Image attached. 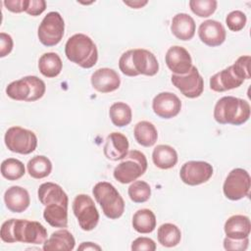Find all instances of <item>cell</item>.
Segmentation results:
<instances>
[{"label":"cell","instance_id":"obj_16","mask_svg":"<svg viewBox=\"0 0 251 251\" xmlns=\"http://www.w3.org/2000/svg\"><path fill=\"white\" fill-rule=\"evenodd\" d=\"M200 40L210 47H217L223 44L226 37L225 26L216 20H207L200 24L198 27Z\"/></svg>","mask_w":251,"mask_h":251},{"label":"cell","instance_id":"obj_19","mask_svg":"<svg viewBox=\"0 0 251 251\" xmlns=\"http://www.w3.org/2000/svg\"><path fill=\"white\" fill-rule=\"evenodd\" d=\"M132 64L139 75L153 76L159 72V63L155 55L147 49H132Z\"/></svg>","mask_w":251,"mask_h":251},{"label":"cell","instance_id":"obj_27","mask_svg":"<svg viewBox=\"0 0 251 251\" xmlns=\"http://www.w3.org/2000/svg\"><path fill=\"white\" fill-rule=\"evenodd\" d=\"M43 218L51 226L67 227L68 206L58 203L46 205L43 211Z\"/></svg>","mask_w":251,"mask_h":251},{"label":"cell","instance_id":"obj_10","mask_svg":"<svg viewBox=\"0 0 251 251\" xmlns=\"http://www.w3.org/2000/svg\"><path fill=\"white\" fill-rule=\"evenodd\" d=\"M250 187L251 178L249 173L244 169L235 168L226 176L223 185V191L227 199L236 201L248 196Z\"/></svg>","mask_w":251,"mask_h":251},{"label":"cell","instance_id":"obj_43","mask_svg":"<svg viewBox=\"0 0 251 251\" xmlns=\"http://www.w3.org/2000/svg\"><path fill=\"white\" fill-rule=\"evenodd\" d=\"M78 250H101V246H99L98 244L96 243H93V242H90V241H87V242H82L78 248Z\"/></svg>","mask_w":251,"mask_h":251},{"label":"cell","instance_id":"obj_13","mask_svg":"<svg viewBox=\"0 0 251 251\" xmlns=\"http://www.w3.org/2000/svg\"><path fill=\"white\" fill-rule=\"evenodd\" d=\"M245 79V75L233 64L212 75L209 83L213 91L225 92L239 87Z\"/></svg>","mask_w":251,"mask_h":251},{"label":"cell","instance_id":"obj_9","mask_svg":"<svg viewBox=\"0 0 251 251\" xmlns=\"http://www.w3.org/2000/svg\"><path fill=\"white\" fill-rule=\"evenodd\" d=\"M73 212L82 230L90 231L98 225L99 213L89 195H76L73 202Z\"/></svg>","mask_w":251,"mask_h":251},{"label":"cell","instance_id":"obj_38","mask_svg":"<svg viewBox=\"0 0 251 251\" xmlns=\"http://www.w3.org/2000/svg\"><path fill=\"white\" fill-rule=\"evenodd\" d=\"M249 238L245 237L242 239H232L225 237L224 239V248L230 251H244L248 248Z\"/></svg>","mask_w":251,"mask_h":251},{"label":"cell","instance_id":"obj_3","mask_svg":"<svg viewBox=\"0 0 251 251\" xmlns=\"http://www.w3.org/2000/svg\"><path fill=\"white\" fill-rule=\"evenodd\" d=\"M65 55L69 61L83 69L92 68L98 60V50L95 43L83 33H75L67 40Z\"/></svg>","mask_w":251,"mask_h":251},{"label":"cell","instance_id":"obj_15","mask_svg":"<svg viewBox=\"0 0 251 251\" xmlns=\"http://www.w3.org/2000/svg\"><path fill=\"white\" fill-rule=\"evenodd\" d=\"M165 62L174 75H185L192 68V59L189 52L178 45L172 46L168 49Z\"/></svg>","mask_w":251,"mask_h":251},{"label":"cell","instance_id":"obj_2","mask_svg":"<svg viewBox=\"0 0 251 251\" xmlns=\"http://www.w3.org/2000/svg\"><path fill=\"white\" fill-rule=\"evenodd\" d=\"M250 112V105L246 100L234 96H224L214 107V119L221 125L240 126L249 120Z\"/></svg>","mask_w":251,"mask_h":251},{"label":"cell","instance_id":"obj_18","mask_svg":"<svg viewBox=\"0 0 251 251\" xmlns=\"http://www.w3.org/2000/svg\"><path fill=\"white\" fill-rule=\"evenodd\" d=\"M128 148L129 143L127 137L121 132L114 131L107 136L103 147V152L108 160L118 161L126 156L128 153Z\"/></svg>","mask_w":251,"mask_h":251},{"label":"cell","instance_id":"obj_26","mask_svg":"<svg viewBox=\"0 0 251 251\" xmlns=\"http://www.w3.org/2000/svg\"><path fill=\"white\" fill-rule=\"evenodd\" d=\"M133 134L137 143L144 147L153 146L158 139L157 128L148 121L138 122L134 126Z\"/></svg>","mask_w":251,"mask_h":251},{"label":"cell","instance_id":"obj_6","mask_svg":"<svg viewBox=\"0 0 251 251\" xmlns=\"http://www.w3.org/2000/svg\"><path fill=\"white\" fill-rule=\"evenodd\" d=\"M146 156L138 150H130L122 162L116 166L113 176L123 184L130 183L144 175L147 170Z\"/></svg>","mask_w":251,"mask_h":251},{"label":"cell","instance_id":"obj_36","mask_svg":"<svg viewBox=\"0 0 251 251\" xmlns=\"http://www.w3.org/2000/svg\"><path fill=\"white\" fill-rule=\"evenodd\" d=\"M247 23V17L246 15L239 10L231 11L227 14L226 17V24L231 31H240L244 28L245 25Z\"/></svg>","mask_w":251,"mask_h":251},{"label":"cell","instance_id":"obj_14","mask_svg":"<svg viewBox=\"0 0 251 251\" xmlns=\"http://www.w3.org/2000/svg\"><path fill=\"white\" fill-rule=\"evenodd\" d=\"M153 112L162 119H172L177 116L181 110L180 99L172 92H160L152 101Z\"/></svg>","mask_w":251,"mask_h":251},{"label":"cell","instance_id":"obj_37","mask_svg":"<svg viewBox=\"0 0 251 251\" xmlns=\"http://www.w3.org/2000/svg\"><path fill=\"white\" fill-rule=\"evenodd\" d=\"M119 68H120V71L125 75H127V76L138 75L132 64V49L127 50L122 54V56L119 59Z\"/></svg>","mask_w":251,"mask_h":251},{"label":"cell","instance_id":"obj_39","mask_svg":"<svg viewBox=\"0 0 251 251\" xmlns=\"http://www.w3.org/2000/svg\"><path fill=\"white\" fill-rule=\"evenodd\" d=\"M131 250L132 251H154L156 250V243L153 239L145 236H140L135 238L131 243Z\"/></svg>","mask_w":251,"mask_h":251},{"label":"cell","instance_id":"obj_23","mask_svg":"<svg viewBox=\"0 0 251 251\" xmlns=\"http://www.w3.org/2000/svg\"><path fill=\"white\" fill-rule=\"evenodd\" d=\"M224 230L228 238L242 239L248 237L251 231L250 219L244 215H233L226 221Z\"/></svg>","mask_w":251,"mask_h":251},{"label":"cell","instance_id":"obj_12","mask_svg":"<svg viewBox=\"0 0 251 251\" xmlns=\"http://www.w3.org/2000/svg\"><path fill=\"white\" fill-rule=\"evenodd\" d=\"M214 170L211 164L204 161H188L182 165L179 177L183 183L191 186L207 182L213 176Z\"/></svg>","mask_w":251,"mask_h":251},{"label":"cell","instance_id":"obj_22","mask_svg":"<svg viewBox=\"0 0 251 251\" xmlns=\"http://www.w3.org/2000/svg\"><path fill=\"white\" fill-rule=\"evenodd\" d=\"M37 196L40 203L44 206L49 204H62L68 206L69 198L63 188L54 182H44L39 185Z\"/></svg>","mask_w":251,"mask_h":251},{"label":"cell","instance_id":"obj_8","mask_svg":"<svg viewBox=\"0 0 251 251\" xmlns=\"http://www.w3.org/2000/svg\"><path fill=\"white\" fill-rule=\"evenodd\" d=\"M65 31V22L58 12H49L41 21L37 36L41 44L46 47L57 45L63 38Z\"/></svg>","mask_w":251,"mask_h":251},{"label":"cell","instance_id":"obj_41","mask_svg":"<svg viewBox=\"0 0 251 251\" xmlns=\"http://www.w3.org/2000/svg\"><path fill=\"white\" fill-rule=\"evenodd\" d=\"M14 47V41L10 34L6 32L0 33V57H6L11 53Z\"/></svg>","mask_w":251,"mask_h":251},{"label":"cell","instance_id":"obj_4","mask_svg":"<svg viewBox=\"0 0 251 251\" xmlns=\"http://www.w3.org/2000/svg\"><path fill=\"white\" fill-rule=\"evenodd\" d=\"M92 194L108 219L117 220L123 216L125 201L112 183L107 181L97 182L92 188Z\"/></svg>","mask_w":251,"mask_h":251},{"label":"cell","instance_id":"obj_35","mask_svg":"<svg viewBox=\"0 0 251 251\" xmlns=\"http://www.w3.org/2000/svg\"><path fill=\"white\" fill-rule=\"evenodd\" d=\"M216 0H190L189 7L193 14L200 18H208L213 15L217 9Z\"/></svg>","mask_w":251,"mask_h":251},{"label":"cell","instance_id":"obj_31","mask_svg":"<svg viewBox=\"0 0 251 251\" xmlns=\"http://www.w3.org/2000/svg\"><path fill=\"white\" fill-rule=\"evenodd\" d=\"M28 175L36 179L44 178L48 176L52 172V163L51 161L43 156L37 155L32 157L26 165Z\"/></svg>","mask_w":251,"mask_h":251},{"label":"cell","instance_id":"obj_7","mask_svg":"<svg viewBox=\"0 0 251 251\" xmlns=\"http://www.w3.org/2000/svg\"><path fill=\"white\" fill-rule=\"evenodd\" d=\"M4 141L6 147L14 153L27 155L32 153L37 147V137L35 133L22 126H11L7 129Z\"/></svg>","mask_w":251,"mask_h":251},{"label":"cell","instance_id":"obj_30","mask_svg":"<svg viewBox=\"0 0 251 251\" xmlns=\"http://www.w3.org/2000/svg\"><path fill=\"white\" fill-rule=\"evenodd\" d=\"M157 238L162 246L168 248L175 247L180 242L181 231L177 226L166 223L158 227Z\"/></svg>","mask_w":251,"mask_h":251},{"label":"cell","instance_id":"obj_20","mask_svg":"<svg viewBox=\"0 0 251 251\" xmlns=\"http://www.w3.org/2000/svg\"><path fill=\"white\" fill-rule=\"evenodd\" d=\"M4 202L7 209L11 212L22 213L28 208L30 197L26 189L19 185H14L5 191Z\"/></svg>","mask_w":251,"mask_h":251},{"label":"cell","instance_id":"obj_33","mask_svg":"<svg viewBox=\"0 0 251 251\" xmlns=\"http://www.w3.org/2000/svg\"><path fill=\"white\" fill-rule=\"evenodd\" d=\"M1 174L8 180H18L25 176V168L22 161L15 158H8L1 164Z\"/></svg>","mask_w":251,"mask_h":251},{"label":"cell","instance_id":"obj_29","mask_svg":"<svg viewBox=\"0 0 251 251\" xmlns=\"http://www.w3.org/2000/svg\"><path fill=\"white\" fill-rule=\"evenodd\" d=\"M132 227L139 233H150L156 227V216L150 209H140L132 217Z\"/></svg>","mask_w":251,"mask_h":251},{"label":"cell","instance_id":"obj_40","mask_svg":"<svg viewBox=\"0 0 251 251\" xmlns=\"http://www.w3.org/2000/svg\"><path fill=\"white\" fill-rule=\"evenodd\" d=\"M46 9V2L44 0H26L25 13L36 17L42 14Z\"/></svg>","mask_w":251,"mask_h":251},{"label":"cell","instance_id":"obj_11","mask_svg":"<svg viewBox=\"0 0 251 251\" xmlns=\"http://www.w3.org/2000/svg\"><path fill=\"white\" fill-rule=\"evenodd\" d=\"M171 81L187 98H197L204 90L203 77L194 66L185 75H172Z\"/></svg>","mask_w":251,"mask_h":251},{"label":"cell","instance_id":"obj_25","mask_svg":"<svg viewBox=\"0 0 251 251\" xmlns=\"http://www.w3.org/2000/svg\"><path fill=\"white\" fill-rule=\"evenodd\" d=\"M177 153L176 149L167 144L157 145L152 152L154 165L162 170H168L175 167L177 163Z\"/></svg>","mask_w":251,"mask_h":251},{"label":"cell","instance_id":"obj_21","mask_svg":"<svg viewBox=\"0 0 251 251\" xmlns=\"http://www.w3.org/2000/svg\"><path fill=\"white\" fill-rule=\"evenodd\" d=\"M196 25L191 16L186 13H178L174 16L171 24L172 33L179 40L187 41L193 38Z\"/></svg>","mask_w":251,"mask_h":251},{"label":"cell","instance_id":"obj_5","mask_svg":"<svg viewBox=\"0 0 251 251\" xmlns=\"http://www.w3.org/2000/svg\"><path fill=\"white\" fill-rule=\"evenodd\" d=\"M46 91L45 82L36 75H26L14 80L6 87V94L13 100L34 102Z\"/></svg>","mask_w":251,"mask_h":251},{"label":"cell","instance_id":"obj_28","mask_svg":"<svg viewBox=\"0 0 251 251\" xmlns=\"http://www.w3.org/2000/svg\"><path fill=\"white\" fill-rule=\"evenodd\" d=\"M38 69L42 75L49 78L55 77L61 73L63 69V62L57 53L47 52L39 58Z\"/></svg>","mask_w":251,"mask_h":251},{"label":"cell","instance_id":"obj_1","mask_svg":"<svg viewBox=\"0 0 251 251\" xmlns=\"http://www.w3.org/2000/svg\"><path fill=\"white\" fill-rule=\"evenodd\" d=\"M0 237L6 243L43 244L47 239V230L42 224L25 219H10L2 224Z\"/></svg>","mask_w":251,"mask_h":251},{"label":"cell","instance_id":"obj_34","mask_svg":"<svg viewBox=\"0 0 251 251\" xmlns=\"http://www.w3.org/2000/svg\"><path fill=\"white\" fill-rule=\"evenodd\" d=\"M127 194L134 203H144L151 196V187L144 180H134L129 185Z\"/></svg>","mask_w":251,"mask_h":251},{"label":"cell","instance_id":"obj_32","mask_svg":"<svg viewBox=\"0 0 251 251\" xmlns=\"http://www.w3.org/2000/svg\"><path fill=\"white\" fill-rule=\"evenodd\" d=\"M109 116L114 126L118 127L126 126L132 120L131 108L125 102H115L110 106Z\"/></svg>","mask_w":251,"mask_h":251},{"label":"cell","instance_id":"obj_44","mask_svg":"<svg viewBox=\"0 0 251 251\" xmlns=\"http://www.w3.org/2000/svg\"><path fill=\"white\" fill-rule=\"evenodd\" d=\"M148 3V1H140V0H136V1H124V4L127 5L128 7L132 8V9H140L143 6H145Z\"/></svg>","mask_w":251,"mask_h":251},{"label":"cell","instance_id":"obj_42","mask_svg":"<svg viewBox=\"0 0 251 251\" xmlns=\"http://www.w3.org/2000/svg\"><path fill=\"white\" fill-rule=\"evenodd\" d=\"M3 4L10 12L22 13L25 11L26 0H5Z\"/></svg>","mask_w":251,"mask_h":251},{"label":"cell","instance_id":"obj_17","mask_svg":"<svg viewBox=\"0 0 251 251\" xmlns=\"http://www.w3.org/2000/svg\"><path fill=\"white\" fill-rule=\"evenodd\" d=\"M92 87L101 93H109L117 90L121 84L119 74L110 68L96 70L90 77Z\"/></svg>","mask_w":251,"mask_h":251},{"label":"cell","instance_id":"obj_24","mask_svg":"<svg viewBox=\"0 0 251 251\" xmlns=\"http://www.w3.org/2000/svg\"><path fill=\"white\" fill-rule=\"evenodd\" d=\"M75 240L74 235L64 227L58 229L50 235L43 243L42 249L44 251H72L75 248Z\"/></svg>","mask_w":251,"mask_h":251}]
</instances>
